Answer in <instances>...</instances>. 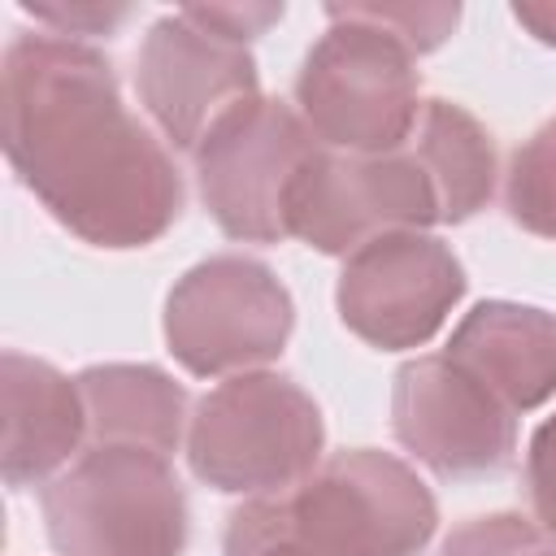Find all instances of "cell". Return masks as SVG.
Instances as JSON below:
<instances>
[{
    "label": "cell",
    "mask_w": 556,
    "mask_h": 556,
    "mask_svg": "<svg viewBox=\"0 0 556 556\" xmlns=\"http://www.w3.org/2000/svg\"><path fill=\"white\" fill-rule=\"evenodd\" d=\"M0 143L22 187L83 243H156L182 213L165 143L126 109L113 61L52 30H22L0 65Z\"/></svg>",
    "instance_id": "1"
},
{
    "label": "cell",
    "mask_w": 556,
    "mask_h": 556,
    "mask_svg": "<svg viewBox=\"0 0 556 556\" xmlns=\"http://www.w3.org/2000/svg\"><path fill=\"white\" fill-rule=\"evenodd\" d=\"M326 421L287 374L252 369L217 382L191 413L187 465L226 495H287L321 465Z\"/></svg>",
    "instance_id": "2"
},
{
    "label": "cell",
    "mask_w": 556,
    "mask_h": 556,
    "mask_svg": "<svg viewBox=\"0 0 556 556\" xmlns=\"http://www.w3.org/2000/svg\"><path fill=\"white\" fill-rule=\"evenodd\" d=\"M326 35L304 52L295 104L321 148L352 156L400 152L421 117L417 52L348 4H326Z\"/></svg>",
    "instance_id": "3"
},
{
    "label": "cell",
    "mask_w": 556,
    "mask_h": 556,
    "mask_svg": "<svg viewBox=\"0 0 556 556\" xmlns=\"http://www.w3.org/2000/svg\"><path fill=\"white\" fill-rule=\"evenodd\" d=\"M43 526L56 556H182L191 508L169 456L91 443L43 486Z\"/></svg>",
    "instance_id": "4"
},
{
    "label": "cell",
    "mask_w": 556,
    "mask_h": 556,
    "mask_svg": "<svg viewBox=\"0 0 556 556\" xmlns=\"http://www.w3.org/2000/svg\"><path fill=\"white\" fill-rule=\"evenodd\" d=\"M291 530L317 556H417L439 530L430 486L391 452H334L282 495Z\"/></svg>",
    "instance_id": "5"
},
{
    "label": "cell",
    "mask_w": 556,
    "mask_h": 556,
    "mask_svg": "<svg viewBox=\"0 0 556 556\" xmlns=\"http://www.w3.org/2000/svg\"><path fill=\"white\" fill-rule=\"evenodd\" d=\"M321 152L308 122L269 96L235 104L195 148V182L213 222L239 243H282L287 204L304 165Z\"/></svg>",
    "instance_id": "6"
},
{
    "label": "cell",
    "mask_w": 556,
    "mask_h": 556,
    "mask_svg": "<svg viewBox=\"0 0 556 556\" xmlns=\"http://www.w3.org/2000/svg\"><path fill=\"white\" fill-rule=\"evenodd\" d=\"M291 326V291L265 261L243 252L191 265L165 300V343L195 378H235L278 361Z\"/></svg>",
    "instance_id": "7"
},
{
    "label": "cell",
    "mask_w": 556,
    "mask_h": 556,
    "mask_svg": "<svg viewBox=\"0 0 556 556\" xmlns=\"http://www.w3.org/2000/svg\"><path fill=\"white\" fill-rule=\"evenodd\" d=\"M434 222L439 195L408 148L387 156L321 148L295 178L287 204L291 239H304L326 256H352L382 235L426 230Z\"/></svg>",
    "instance_id": "8"
},
{
    "label": "cell",
    "mask_w": 556,
    "mask_h": 556,
    "mask_svg": "<svg viewBox=\"0 0 556 556\" xmlns=\"http://www.w3.org/2000/svg\"><path fill=\"white\" fill-rule=\"evenodd\" d=\"M460 295L465 269L456 252L426 230H400L356 248L334 287L339 321L382 352L430 343Z\"/></svg>",
    "instance_id": "9"
},
{
    "label": "cell",
    "mask_w": 556,
    "mask_h": 556,
    "mask_svg": "<svg viewBox=\"0 0 556 556\" xmlns=\"http://www.w3.org/2000/svg\"><path fill=\"white\" fill-rule=\"evenodd\" d=\"M135 87L156 130L174 148L195 152L235 104L261 96V74L248 43L195 22L187 9H174L148 26L135 61Z\"/></svg>",
    "instance_id": "10"
},
{
    "label": "cell",
    "mask_w": 556,
    "mask_h": 556,
    "mask_svg": "<svg viewBox=\"0 0 556 556\" xmlns=\"http://www.w3.org/2000/svg\"><path fill=\"white\" fill-rule=\"evenodd\" d=\"M391 430L439 478H486L517 452V413L447 356H417L395 369Z\"/></svg>",
    "instance_id": "11"
},
{
    "label": "cell",
    "mask_w": 556,
    "mask_h": 556,
    "mask_svg": "<svg viewBox=\"0 0 556 556\" xmlns=\"http://www.w3.org/2000/svg\"><path fill=\"white\" fill-rule=\"evenodd\" d=\"M0 391H4V452H0L4 482L22 491L65 473V465L83 456V439H91L78 382H70L56 365L39 356L4 352Z\"/></svg>",
    "instance_id": "12"
},
{
    "label": "cell",
    "mask_w": 556,
    "mask_h": 556,
    "mask_svg": "<svg viewBox=\"0 0 556 556\" xmlns=\"http://www.w3.org/2000/svg\"><path fill=\"white\" fill-rule=\"evenodd\" d=\"M443 356L473 374L513 413H530L556 395V313L482 300L460 317Z\"/></svg>",
    "instance_id": "13"
},
{
    "label": "cell",
    "mask_w": 556,
    "mask_h": 556,
    "mask_svg": "<svg viewBox=\"0 0 556 556\" xmlns=\"http://www.w3.org/2000/svg\"><path fill=\"white\" fill-rule=\"evenodd\" d=\"M83 404H87V430L91 443L113 447H143L174 456L182 443L187 417V391L156 365H87L78 378Z\"/></svg>",
    "instance_id": "14"
},
{
    "label": "cell",
    "mask_w": 556,
    "mask_h": 556,
    "mask_svg": "<svg viewBox=\"0 0 556 556\" xmlns=\"http://www.w3.org/2000/svg\"><path fill=\"white\" fill-rule=\"evenodd\" d=\"M426 169L439 195V222L456 226L482 213L495 195V143L491 130L452 100H426L413 139L404 143Z\"/></svg>",
    "instance_id": "15"
},
{
    "label": "cell",
    "mask_w": 556,
    "mask_h": 556,
    "mask_svg": "<svg viewBox=\"0 0 556 556\" xmlns=\"http://www.w3.org/2000/svg\"><path fill=\"white\" fill-rule=\"evenodd\" d=\"M504 208L521 230L556 239V117H547L513 152L504 178Z\"/></svg>",
    "instance_id": "16"
},
{
    "label": "cell",
    "mask_w": 556,
    "mask_h": 556,
    "mask_svg": "<svg viewBox=\"0 0 556 556\" xmlns=\"http://www.w3.org/2000/svg\"><path fill=\"white\" fill-rule=\"evenodd\" d=\"M222 547H226V556H317L291 530L282 495H261V500L239 504L226 521Z\"/></svg>",
    "instance_id": "17"
},
{
    "label": "cell",
    "mask_w": 556,
    "mask_h": 556,
    "mask_svg": "<svg viewBox=\"0 0 556 556\" xmlns=\"http://www.w3.org/2000/svg\"><path fill=\"white\" fill-rule=\"evenodd\" d=\"M534 543H543L539 521L521 517V513H486V517H469L465 526H456L439 556H521Z\"/></svg>",
    "instance_id": "18"
},
{
    "label": "cell",
    "mask_w": 556,
    "mask_h": 556,
    "mask_svg": "<svg viewBox=\"0 0 556 556\" xmlns=\"http://www.w3.org/2000/svg\"><path fill=\"white\" fill-rule=\"evenodd\" d=\"M356 17L382 26L387 35H395L404 48L434 52L460 22V4H348Z\"/></svg>",
    "instance_id": "19"
},
{
    "label": "cell",
    "mask_w": 556,
    "mask_h": 556,
    "mask_svg": "<svg viewBox=\"0 0 556 556\" xmlns=\"http://www.w3.org/2000/svg\"><path fill=\"white\" fill-rule=\"evenodd\" d=\"M22 9L52 26V35H65V39H87V35H113L126 17H130V4H100V0H74V4H48V0H22Z\"/></svg>",
    "instance_id": "20"
},
{
    "label": "cell",
    "mask_w": 556,
    "mask_h": 556,
    "mask_svg": "<svg viewBox=\"0 0 556 556\" xmlns=\"http://www.w3.org/2000/svg\"><path fill=\"white\" fill-rule=\"evenodd\" d=\"M526 491H530V508H534L539 530L547 539H556V413L547 421H539V430L530 434Z\"/></svg>",
    "instance_id": "21"
},
{
    "label": "cell",
    "mask_w": 556,
    "mask_h": 556,
    "mask_svg": "<svg viewBox=\"0 0 556 556\" xmlns=\"http://www.w3.org/2000/svg\"><path fill=\"white\" fill-rule=\"evenodd\" d=\"M195 22L248 43L256 35H265L274 22H282V4H182Z\"/></svg>",
    "instance_id": "22"
},
{
    "label": "cell",
    "mask_w": 556,
    "mask_h": 556,
    "mask_svg": "<svg viewBox=\"0 0 556 556\" xmlns=\"http://www.w3.org/2000/svg\"><path fill=\"white\" fill-rule=\"evenodd\" d=\"M513 17L547 48H556V0H526V4H513Z\"/></svg>",
    "instance_id": "23"
},
{
    "label": "cell",
    "mask_w": 556,
    "mask_h": 556,
    "mask_svg": "<svg viewBox=\"0 0 556 556\" xmlns=\"http://www.w3.org/2000/svg\"><path fill=\"white\" fill-rule=\"evenodd\" d=\"M521 556H556V547L543 539V543H534V547H530V552H521Z\"/></svg>",
    "instance_id": "24"
}]
</instances>
